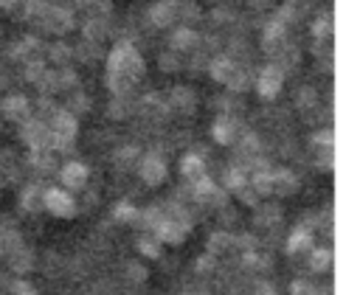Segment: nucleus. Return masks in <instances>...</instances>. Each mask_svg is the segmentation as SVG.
Segmentation results:
<instances>
[{
  "instance_id": "4c0bfd02",
  "label": "nucleus",
  "mask_w": 360,
  "mask_h": 295,
  "mask_svg": "<svg viewBox=\"0 0 360 295\" xmlns=\"http://www.w3.org/2000/svg\"><path fill=\"white\" fill-rule=\"evenodd\" d=\"M138 250L146 256V258H158L160 256V242L155 236H141L138 239Z\"/></svg>"
},
{
  "instance_id": "79ce46f5",
  "label": "nucleus",
  "mask_w": 360,
  "mask_h": 295,
  "mask_svg": "<svg viewBox=\"0 0 360 295\" xmlns=\"http://www.w3.org/2000/svg\"><path fill=\"white\" fill-rule=\"evenodd\" d=\"M127 278H129V281H146V267L129 261V264H127Z\"/></svg>"
},
{
  "instance_id": "c03bdc74",
  "label": "nucleus",
  "mask_w": 360,
  "mask_h": 295,
  "mask_svg": "<svg viewBox=\"0 0 360 295\" xmlns=\"http://www.w3.org/2000/svg\"><path fill=\"white\" fill-rule=\"evenodd\" d=\"M301 110H309V107H315V90H309V87H304L301 93H298V101H295Z\"/></svg>"
},
{
  "instance_id": "20e7f679",
  "label": "nucleus",
  "mask_w": 360,
  "mask_h": 295,
  "mask_svg": "<svg viewBox=\"0 0 360 295\" xmlns=\"http://www.w3.org/2000/svg\"><path fill=\"white\" fill-rule=\"evenodd\" d=\"M76 118L73 112L68 110H53L51 115V124H48V132H51V149H68L76 138Z\"/></svg>"
},
{
  "instance_id": "5701e85b",
  "label": "nucleus",
  "mask_w": 360,
  "mask_h": 295,
  "mask_svg": "<svg viewBox=\"0 0 360 295\" xmlns=\"http://www.w3.org/2000/svg\"><path fill=\"white\" fill-rule=\"evenodd\" d=\"M180 174L186 177L188 185L197 183L200 177H205V163H202V157H200V155H186V157L180 160Z\"/></svg>"
},
{
  "instance_id": "49530a36",
  "label": "nucleus",
  "mask_w": 360,
  "mask_h": 295,
  "mask_svg": "<svg viewBox=\"0 0 360 295\" xmlns=\"http://www.w3.org/2000/svg\"><path fill=\"white\" fill-rule=\"evenodd\" d=\"M11 295H37V292H34L31 284H25V281H14V284H11Z\"/></svg>"
},
{
  "instance_id": "ea45409f",
  "label": "nucleus",
  "mask_w": 360,
  "mask_h": 295,
  "mask_svg": "<svg viewBox=\"0 0 360 295\" xmlns=\"http://www.w3.org/2000/svg\"><path fill=\"white\" fill-rule=\"evenodd\" d=\"M160 67L166 70V73H172V70H180V56L174 53V51H166V53H160Z\"/></svg>"
},
{
  "instance_id": "9d476101",
  "label": "nucleus",
  "mask_w": 360,
  "mask_h": 295,
  "mask_svg": "<svg viewBox=\"0 0 360 295\" xmlns=\"http://www.w3.org/2000/svg\"><path fill=\"white\" fill-rule=\"evenodd\" d=\"M138 174H141V180H143L146 185H158V183H163V177H166V160H163L160 155L149 152V155H143V157L138 160Z\"/></svg>"
},
{
  "instance_id": "a18cd8bd",
  "label": "nucleus",
  "mask_w": 360,
  "mask_h": 295,
  "mask_svg": "<svg viewBox=\"0 0 360 295\" xmlns=\"http://www.w3.org/2000/svg\"><path fill=\"white\" fill-rule=\"evenodd\" d=\"M211 270H214V256H208V253L200 256V258H197V273L202 275V273H211Z\"/></svg>"
},
{
  "instance_id": "ddd939ff",
  "label": "nucleus",
  "mask_w": 360,
  "mask_h": 295,
  "mask_svg": "<svg viewBox=\"0 0 360 295\" xmlns=\"http://www.w3.org/2000/svg\"><path fill=\"white\" fill-rule=\"evenodd\" d=\"M239 132H242V126H239V121H236L231 112H228V115L222 112V115L214 121V126H211L214 140H217V143H225V146L233 143V140L239 138Z\"/></svg>"
},
{
  "instance_id": "bb28decb",
  "label": "nucleus",
  "mask_w": 360,
  "mask_h": 295,
  "mask_svg": "<svg viewBox=\"0 0 360 295\" xmlns=\"http://www.w3.org/2000/svg\"><path fill=\"white\" fill-rule=\"evenodd\" d=\"M332 247H312L309 253H307V264H309V270L312 273H326L329 267H332Z\"/></svg>"
},
{
  "instance_id": "aec40b11",
  "label": "nucleus",
  "mask_w": 360,
  "mask_h": 295,
  "mask_svg": "<svg viewBox=\"0 0 360 295\" xmlns=\"http://www.w3.org/2000/svg\"><path fill=\"white\" fill-rule=\"evenodd\" d=\"M236 250V236L233 233H228V230H214L211 236H208V256H228V253H233Z\"/></svg>"
},
{
  "instance_id": "2eb2a0df",
  "label": "nucleus",
  "mask_w": 360,
  "mask_h": 295,
  "mask_svg": "<svg viewBox=\"0 0 360 295\" xmlns=\"http://www.w3.org/2000/svg\"><path fill=\"white\" fill-rule=\"evenodd\" d=\"M6 264H8V270L11 273H17V275H25V273H31V267H34V250L28 247V244H17L8 256H6Z\"/></svg>"
},
{
  "instance_id": "2f4dec72",
  "label": "nucleus",
  "mask_w": 360,
  "mask_h": 295,
  "mask_svg": "<svg viewBox=\"0 0 360 295\" xmlns=\"http://www.w3.org/2000/svg\"><path fill=\"white\" fill-rule=\"evenodd\" d=\"M20 233L14 228H0V258H6L17 244H20Z\"/></svg>"
},
{
  "instance_id": "6ab92c4d",
  "label": "nucleus",
  "mask_w": 360,
  "mask_h": 295,
  "mask_svg": "<svg viewBox=\"0 0 360 295\" xmlns=\"http://www.w3.org/2000/svg\"><path fill=\"white\" fill-rule=\"evenodd\" d=\"M59 177H62V183H65V188H73V191H76V188H84V183H87V166L70 160V163L62 166Z\"/></svg>"
},
{
  "instance_id": "c756f323",
  "label": "nucleus",
  "mask_w": 360,
  "mask_h": 295,
  "mask_svg": "<svg viewBox=\"0 0 360 295\" xmlns=\"http://www.w3.org/2000/svg\"><path fill=\"white\" fill-rule=\"evenodd\" d=\"M312 37H315V42H318V39H335V28H332V14H329V11L321 14V17L312 22Z\"/></svg>"
},
{
  "instance_id": "8fccbe9b",
  "label": "nucleus",
  "mask_w": 360,
  "mask_h": 295,
  "mask_svg": "<svg viewBox=\"0 0 360 295\" xmlns=\"http://www.w3.org/2000/svg\"><path fill=\"white\" fill-rule=\"evenodd\" d=\"M183 295H208V292H197V289H188V292H183Z\"/></svg>"
},
{
  "instance_id": "6e6552de",
  "label": "nucleus",
  "mask_w": 360,
  "mask_h": 295,
  "mask_svg": "<svg viewBox=\"0 0 360 295\" xmlns=\"http://www.w3.org/2000/svg\"><path fill=\"white\" fill-rule=\"evenodd\" d=\"M20 135H22V140L28 143V149H51V132H48L45 121H39V118H28V121L22 124ZM51 152H53V149H51Z\"/></svg>"
},
{
  "instance_id": "f8f14e48",
  "label": "nucleus",
  "mask_w": 360,
  "mask_h": 295,
  "mask_svg": "<svg viewBox=\"0 0 360 295\" xmlns=\"http://www.w3.org/2000/svg\"><path fill=\"white\" fill-rule=\"evenodd\" d=\"M287 45V22H281V20H270L267 25H264V31H262V48L273 56L278 48H284Z\"/></svg>"
},
{
  "instance_id": "3c124183",
  "label": "nucleus",
  "mask_w": 360,
  "mask_h": 295,
  "mask_svg": "<svg viewBox=\"0 0 360 295\" xmlns=\"http://www.w3.org/2000/svg\"><path fill=\"white\" fill-rule=\"evenodd\" d=\"M3 287H6V284H3V278H0V295H3Z\"/></svg>"
},
{
  "instance_id": "39448f33",
  "label": "nucleus",
  "mask_w": 360,
  "mask_h": 295,
  "mask_svg": "<svg viewBox=\"0 0 360 295\" xmlns=\"http://www.w3.org/2000/svg\"><path fill=\"white\" fill-rule=\"evenodd\" d=\"M188 230H191V222L174 219V216H166V214H163V219L155 225L152 236H155L160 244H180V242L188 236Z\"/></svg>"
},
{
  "instance_id": "473e14b6",
  "label": "nucleus",
  "mask_w": 360,
  "mask_h": 295,
  "mask_svg": "<svg viewBox=\"0 0 360 295\" xmlns=\"http://www.w3.org/2000/svg\"><path fill=\"white\" fill-rule=\"evenodd\" d=\"M267 258L262 256V250H250V253H242V267L245 270H250V273H262V270H267Z\"/></svg>"
},
{
  "instance_id": "393cba45",
  "label": "nucleus",
  "mask_w": 360,
  "mask_h": 295,
  "mask_svg": "<svg viewBox=\"0 0 360 295\" xmlns=\"http://www.w3.org/2000/svg\"><path fill=\"white\" fill-rule=\"evenodd\" d=\"M42 194H45V188H42L39 183L25 185V188H22V194H20V208H22V211H28V214L39 211V208H42Z\"/></svg>"
},
{
  "instance_id": "c9c22d12",
  "label": "nucleus",
  "mask_w": 360,
  "mask_h": 295,
  "mask_svg": "<svg viewBox=\"0 0 360 295\" xmlns=\"http://www.w3.org/2000/svg\"><path fill=\"white\" fill-rule=\"evenodd\" d=\"M112 219L115 222H138V208L129 205V202H118L112 208Z\"/></svg>"
},
{
  "instance_id": "f03ea898",
  "label": "nucleus",
  "mask_w": 360,
  "mask_h": 295,
  "mask_svg": "<svg viewBox=\"0 0 360 295\" xmlns=\"http://www.w3.org/2000/svg\"><path fill=\"white\" fill-rule=\"evenodd\" d=\"M22 14L28 22H37L39 28L51 34H65L73 28V14L56 3H42V0H25Z\"/></svg>"
},
{
  "instance_id": "a19ab883",
  "label": "nucleus",
  "mask_w": 360,
  "mask_h": 295,
  "mask_svg": "<svg viewBox=\"0 0 360 295\" xmlns=\"http://www.w3.org/2000/svg\"><path fill=\"white\" fill-rule=\"evenodd\" d=\"M236 197H239L245 205H250V208H256V205H259V194L250 188V183H248L245 188H239V191H236Z\"/></svg>"
},
{
  "instance_id": "e433bc0d",
  "label": "nucleus",
  "mask_w": 360,
  "mask_h": 295,
  "mask_svg": "<svg viewBox=\"0 0 360 295\" xmlns=\"http://www.w3.org/2000/svg\"><path fill=\"white\" fill-rule=\"evenodd\" d=\"M129 110H132V104H129L127 96H112V101H110V115L112 118H127Z\"/></svg>"
},
{
  "instance_id": "72a5a7b5",
  "label": "nucleus",
  "mask_w": 360,
  "mask_h": 295,
  "mask_svg": "<svg viewBox=\"0 0 360 295\" xmlns=\"http://www.w3.org/2000/svg\"><path fill=\"white\" fill-rule=\"evenodd\" d=\"M135 160H138V149H135V146H124V149H118V152L112 155L115 169H132Z\"/></svg>"
},
{
  "instance_id": "c85d7f7f",
  "label": "nucleus",
  "mask_w": 360,
  "mask_h": 295,
  "mask_svg": "<svg viewBox=\"0 0 360 295\" xmlns=\"http://www.w3.org/2000/svg\"><path fill=\"white\" fill-rule=\"evenodd\" d=\"M250 188L264 197V194H273V171L270 169H259L253 177H250Z\"/></svg>"
},
{
  "instance_id": "1a4fd4ad",
  "label": "nucleus",
  "mask_w": 360,
  "mask_h": 295,
  "mask_svg": "<svg viewBox=\"0 0 360 295\" xmlns=\"http://www.w3.org/2000/svg\"><path fill=\"white\" fill-rule=\"evenodd\" d=\"M281 84H284V70H281V67L267 65V67H262V70H259L256 90H259V96H262V98H276V96H278V90H281Z\"/></svg>"
},
{
  "instance_id": "58836bf2",
  "label": "nucleus",
  "mask_w": 360,
  "mask_h": 295,
  "mask_svg": "<svg viewBox=\"0 0 360 295\" xmlns=\"http://www.w3.org/2000/svg\"><path fill=\"white\" fill-rule=\"evenodd\" d=\"M70 53H73V51H70L68 45H62V42H56V45H51V59H53L56 65H62V67H65V62L70 59Z\"/></svg>"
},
{
  "instance_id": "cd10ccee",
  "label": "nucleus",
  "mask_w": 360,
  "mask_h": 295,
  "mask_svg": "<svg viewBox=\"0 0 360 295\" xmlns=\"http://www.w3.org/2000/svg\"><path fill=\"white\" fill-rule=\"evenodd\" d=\"M245 185H248V171L233 163V166L225 171V191H233V194H236V191L245 188Z\"/></svg>"
},
{
  "instance_id": "4468645a",
  "label": "nucleus",
  "mask_w": 360,
  "mask_h": 295,
  "mask_svg": "<svg viewBox=\"0 0 360 295\" xmlns=\"http://www.w3.org/2000/svg\"><path fill=\"white\" fill-rule=\"evenodd\" d=\"M315 247V242H312V230L307 228V225H298L292 233H290V239H287V244H284V250H287V256H292V258H298V256H304V253H309Z\"/></svg>"
},
{
  "instance_id": "4be33fe9",
  "label": "nucleus",
  "mask_w": 360,
  "mask_h": 295,
  "mask_svg": "<svg viewBox=\"0 0 360 295\" xmlns=\"http://www.w3.org/2000/svg\"><path fill=\"white\" fill-rule=\"evenodd\" d=\"M292 191H298V174H292L290 169L273 171V194L287 197V194H292Z\"/></svg>"
},
{
  "instance_id": "09e8293b",
  "label": "nucleus",
  "mask_w": 360,
  "mask_h": 295,
  "mask_svg": "<svg viewBox=\"0 0 360 295\" xmlns=\"http://www.w3.org/2000/svg\"><path fill=\"white\" fill-rule=\"evenodd\" d=\"M17 3H20V0H0V11H11Z\"/></svg>"
},
{
  "instance_id": "de8ad7c7",
  "label": "nucleus",
  "mask_w": 360,
  "mask_h": 295,
  "mask_svg": "<svg viewBox=\"0 0 360 295\" xmlns=\"http://www.w3.org/2000/svg\"><path fill=\"white\" fill-rule=\"evenodd\" d=\"M253 295H278V292H276V287H273L270 281H259V284L253 287Z\"/></svg>"
},
{
  "instance_id": "412c9836",
  "label": "nucleus",
  "mask_w": 360,
  "mask_h": 295,
  "mask_svg": "<svg viewBox=\"0 0 360 295\" xmlns=\"http://www.w3.org/2000/svg\"><path fill=\"white\" fill-rule=\"evenodd\" d=\"M166 110H169V104H163L155 93L143 96L141 104H138V112H141L143 118H149V121H160V118H166Z\"/></svg>"
},
{
  "instance_id": "37998d69",
  "label": "nucleus",
  "mask_w": 360,
  "mask_h": 295,
  "mask_svg": "<svg viewBox=\"0 0 360 295\" xmlns=\"http://www.w3.org/2000/svg\"><path fill=\"white\" fill-rule=\"evenodd\" d=\"M312 292H315V287L309 281H304V278H298V281L290 284V295H312Z\"/></svg>"
},
{
  "instance_id": "f3484780",
  "label": "nucleus",
  "mask_w": 360,
  "mask_h": 295,
  "mask_svg": "<svg viewBox=\"0 0 360 295\" xmlns=\"http://www.w3.org/2000/svg\"><path fill=\"white\" fill-rule=\"evenodd\" d=\"M3 115H6L8 121H14V124H25V121L31 118V104H28V98H22V96H8V98L3 101Z\"/></svg>"
},
{
  "instance_id": "dca6fc26",
  "label": "nucleus",
  "mask_w": 360,
  "mask_h": 295,
  "mask_svg": "<svg viewBox=\"0 0 360 295\" xmlns=\"http://www.w3.org/2000/svg\"><path fill=\"white\" fill-rule=\"evenodd\" d=\"M177 20V0H160L149 8V22L155 28H166Z\"/></svg>"
},
{
  "instance_id": "7ed1b4c3",
  "label": "nucleus",
  "mask_w": 360,
  "mask_h": 295,
  "mask_svg": "<svg viewBox=\"0 0 360 295\" xmlns=\"http://www.w3.org/2000/svg\"><path fill=\"white\" fill-rule=\"evenodd\" d=\"M208 70H211V79L225 84L231 93H242L248 87V70L242 65H236L231 56H217L208 65Z\"/></svg>"
},
{
  "instance_id": "f257e3e1",
  "label": "nucleus",
  "mask_w": 360,
  "mask_h": 295,
  "mask_svg": "<svg viewBox=\"0 0 360 295\" xmlns=\"http://www.w3.org/2000/svg\"><path fill=\"white\" fill-rule=\"evenodd\" d=\"M143 76V59L129 42H118L107 56V87L112 96H127Z\"/></svg>"
},
{
  "instance_id": "f704fd0d",
  "label": "nucleus",
  "mask_w": 360,
  "mask_h": 295,
  "mask_svg": "<svg viewBox=\"0 0 360 295\" xmlns=\"http://www.w3.org/2000/svg\"><path fill=\"white\" fill-rule=\"evenodd\" d=\"M37 48H39V42H37L34 37H25L22 42H17V48H14V56H20V59H25V62H31V59H39V56H37Z\"/></svg>"
},
{
  "instance_id": "7c9ffc66",
  "label": "nucleus",
  "mask_w": 360,
  "mask_h": 295,
  "mask_svg": "<svg viewBox=\"0 0 360 295\" xmlns=\"http://www.w3.org/2000/svg\"><path fill=\"white\" fill-rule=\"evenodd\" d=\"M31 166L37 171H53V152L51 149H31Z\"/></svg>"
},
{
  "instance_id": "0eeeda50",
  "label": "nucleus",
  "mask_w": 360,
  "mask_h": 295,
  "mask_svg": "<svg viewBox=\"0 0 360 295\" xmlns=\"http://www.w3.org/2000/svg\"><path fill=\"white\" fill-rule=\"evenodd\" d=\"M312 149H315V163L323 171L335 169V135H332V129L315 132L312 135Z\"/></svg>"
},
{
  "instance_id": "423d86ee",
  "label": "nucleus",
  "mask_w": 360,
  "mask_h": 295,
  "mask_svg": "<svg viewBox=\"0 0 360 295\" xmlns=\"http://www.w3.org/2000/svg\"><path fill=\"white\" fill-rule=\"evenodd\" d=\"M42 208L51 211L53 216H62V219H68V216L76 214V202H73V197L68 194V188H45V194H42Z\"/></svg>"
},
{
  "instance_id": "9b49d317",
  "label": "nucleus",
  "mask_w": 360,
  "mask_h": 295,
  "mask_svg": "<svg viewBox=\"0 0 360 295\" xmlns=\"http://www.w3.org/2000/svg\"><path fill=\"white\" fill-rule=\"evenodd\" d=\"M191 197L202 205H214V208L225 205V191L217 183H211L208 177H200L197 183H191Z\"/></svg>"
},
{
  "instance_id": "a878e982",
  "label": "nucleus",
  "mask_w": 360,
  "mask_h": 295,
  "mask_svg": "<svg viewBox=\"0 0 360 295\" xmlns=\"http://www.w3.org/2000/svg\"><path fill=\"white\" fill-rule=\"evenodd\" d=\"M172 107L180 110V115H191L197 107V96L188 87H174L172 90Z\"/></svg>"
},
{
  "instance_id": "a211bd4d",
  "label": "nucleus",
  "mask_w": 360,
  "mask_h": 295,
  "mask_svg": "<svg viewBox=\"0 0 360 295\" xmlns=\"http://www.w3.org/2000/svg\"><path fill=\"white\" fill-rule=\"evenodd\" d=\"M169 51H174L177 56H183V53H197V51H200V37H197L191 28H180V31L172 34V48H169Z\"/></svg>"
},
{
  "instance_id": "b1692460",
  "label": "nucleus",
  "mask_w": 360,
  "mask_h": 295,
  "mask_svg": "<svg viewBox=\"0 0 360 295\" xmlns=\"http://www.w3.org/2000/svg\"><path fill=\"white\" fill-rule=\"evenodd\" d=\"M253 225L256 228H278L281 225V208L278 205H256Z\"/></svg>"
}]
</instances>
